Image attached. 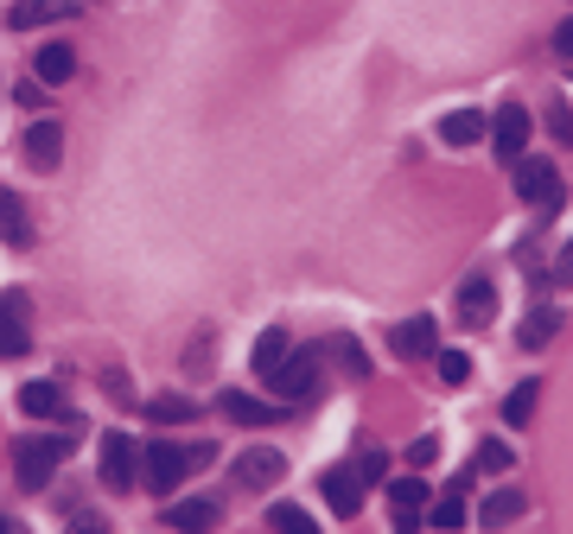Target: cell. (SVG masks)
Listing matches in <instances>:
<instances>
[{
	"label": "cell",
	"instance_id": "obj_1",
	"mask_svg": "<svg viewBox=\"0 0 573 534\" xmlns=\"http://www.w3.org/2000/svg\"><path fill=\"white\" fill-rule=\"evenodd\" d=\"M217 452L211 445H173V440H153L147 452H141V477H147V490H179L185 471H198V465H211Z\"/></svg>",
	"mask_w": 573,
	"mask_h": 534
},
{
	"label": "cell",
	"instance_id": "obj_2",
	"mask_svg": "<svg viewBox=\"0 0 573 534\" xmlns=\"http://www.w3.org/2000/svg\"><path fill=\"white\" fill-rule=\"evenodd\" d=\"M516 198L529 210H542V216H554V210L568 204V185H561V173H554V159H516Z\"/></svg>",
	"mask_w": 573,
	"mask_h": 534
},
{
	"label": "cell",
	"instance_id": "obj_3",
	"mask_svg": "<svg viewBox=\"0 0 573 534\" xmlns=\"http://www.w3.org/2000/svg\"><path fill=\"white\" fill-rule=\"evenodd\" d=\"M70 445H77V440H58V433H52V440H20V445H13V477H20L26 490H45L52 471L70 458Z\"/></svg>",
	"mask_w": 573,
	"mask_h": 534
},
{
	"label": "cell",
	"instance_id": "obj_4",
	"mask_svg": "<svg viewBox=\"0 0 573 534\" xmlns=\"http://www.w3.org/2000/svg\"><path fill=\"white\" fill-rule=\"evenodd\" d=\"M268 388H274V401H280V408H287V401H294V408L312 401V394H319V351H300V344H294L287 363L268 376Z\"/></svg>",
	"mask_w": 573,
	"mask_h": 534
},
{
	"label": "cell",
	"instance_id": "obj_5",
	"mask_svg": "<svg viewBox=\"0 0 573 534\" xmlns=\"http://www.w3.org/2000/svg\"><path fill=\"white\" fill-rule=\"evenodd\" d=\"M280 477H287V452H274V445H249V452H236V465H230L236 490H268Z\"/></svg>",
	"mask_w": 573,
	"mask_h": 534
},
{
	"label": "cell",
	"instance_id": "obj_6",
	"mask_svg": "<svg viewBox=\"0 0 573 534\" xmlns=\"http://www.w3.org/2000/svg\"><path fill=\"white\" fill-rule=\"evenodd\" d=\"M96 471H102L109 490H134V471H141L134 440H128V433H102V445H96Z\"/></svg>",
	"mask_w": 573,
	"mask_h": 534
},
{
	"label": "cell",
	"instance_id": "obj_7",
	"mask_svg": "<svg viewBox=\"0 0 573 534\" xmlns=\"http://www.w3.org/2000/svg\"><path fill=\"white\" fill-rule=\"evenodd\" d=\"M26 344H32V299L20 287H7L0 293V356L13 363V356H26Z\"/></svg>",
	"mask_w": 573,
	"mask_h": 534
},
{
	"label": "cell",
	"instance_id": "obj_8",
	"mask_svg": "<svg viewBox=\"0 0 573 534\" xmlns=\"http://www.w3.org/2000/svg\"><path fill=\"white\" fill-rule=\"evenodd\" d=\"M491 147H497V159H522L529 153V109L522 102H504L497 109V121H491Z\"/></svg>",
	"mask_w": 573,
	"mask_h": 534
},
{
	"label": "cell",
	"instance_id": "obj_9",
	"mask_svg": "<svg viewBox=\"0 0 573 534\" xmlns=\"http://www.w3.org/2000/svg\"><path fill=\"white\" fill-rule=\"evenodd\" d=\"M319 490H326V503H332L338 522H351V515L363 509V477H357V465H332V471L319 477Z\"/></svg>",
	"mask_w": 573,
	"mask_h": 534
},
{
	"label": "cell",
	"instance_id": "obj_10",
	"mask_svg": "<svg viewBox=\"0 0 573 534\" xmlns=\"http://www.w3.org/2000/svg\"><path fill=\"white\" fill-rule=\"evenodd\" d=\"M70 20H84V7H77V0H26V7H13V13H7V26H13V32L70 26Z\"/></svg>",
	"mask_w": 573,
	"mask_h": 534
},
{
	"label": "cell",
	"instance_id": "obj_11",
	"mask_svg": "<svg viewBox=\"0 0 573 534\" xmlns=\"http://www.w3.org/2000/svg\"><path fill=\"white\" fill-rule=\"evenodd\" d=\"M491 319H497V287H491V274H472V280L459 287V325L484 331Z\"/></svg>",
	"mask_w": 573,
	"mask_h": 534
},
{
	"label": "cell",
	"instance_id": "obj_12",
	"mask_svg": "<svg viewBox=\"0 0 573 534\" xmlns=\"http://www.w3.org/2000/svg\"><path fill=\"white\" fill-rule=\"evenodd\" d=\"M64 159V127L58 121H32L26 127V166L32 173H58Z\"/></svg>",
	"mask_w": 573,
	"mask_h": 534
},
{
	"label": "cell",
	"instance_id": "obj_13",
	"mask_svg": "<svg viewBox=\"0 0 573 534\" xmlns=\"http://www.w3.org/2000/svg\"><path fill=\"white\" fill-rule=\"evenodd\" d=\"M20 414L26 420H70V394L58 382H26L20 388Z\"/></svg>",
	"mask_w": 573,
	"mask_h": 534
},
{
	"label": "cell",
	"instance_id": "obj_14",
	"mask_svg": "<svg viewBox=\"0 0 573 534\" xmlns=\"http://www.w3.org/2000/svg\"><path fill=\"white\" fill-rule=\"evenodd\" d=\"M223 414L236 420V426H274V420L287 414V408H280V401H255V394L230 388V394H223Z\"/></svg>",
	"mask_w": 573,
	"mask_h": 534
},
{
	"label": "cell",
	"instance_id": "obj_15",
	"mask_svg": "<svg viewBox=\"0 0 573 534\" xmlns=\"http://www.w3.org/2000/svg\"><path fill=\"white\" fill-rule=\"evenodd\" d=\"M421 503H427V483H421V477H395V483H389L395 529H421Z\"/></svg>",
	"mask_w": 573,
	"mask_h": 534
},
{
	"label": "cell",
	"instance_id": "obj_16",
	"mask_svg": "<svg viewBox=\"0 0 573 534\" xmlns=\"http://www.w3.org/2000/svg\"><path fill=\"white\" fill-rule=\"evenodd\" d=\"M0 242H7V248H26L32 242V210L20 204V191H7V185H0Z\"/></svg>",
	"mask_w": 573,
	"mask_h": 534
},
{
	"label": "cell",
	"instance_id": "obj_17",
	"mask_svg": "<svg viewBox=\"0 0 573 534\" xmlns=\"http://www.w3.org/2000/svg\"><path fill=\"white\" fill-rule=\"evenodd\" d=\"M395 351L401 356H440V325H433L427 312H415L408 325L395 331Z\"/></svg>",
	"mask_w": 573,
	"mask_h": 534
},
{
	"label": "cell",
	"instance_id": "obj_18",
	"mask_svg": "<svg viewBox=\"0 0 573 534\" xmlns=\"http://www.w3.org/2000/svg\"><path fill=\"white\" fill-rule=\"evenodd\" d=\"M32 70H38V84H70V77H77V52H70L64 38H52V45H38Z\"/></svg>",
	"mask_w": 573,
	"mask_h": 534
},
{
	"label": "cell",
	"instance_id": "obj_19",
	"mask_svg": "<svg viewBox=\"0 0 573 534\" xmlns=\"http://www.w3.org/2000/svg\"><path fill=\"white\" fill-rule=\"evenodd\" d=\"M217 522H223V509L211 497H185V503L166 509V529H217Z\"/></svg>",
	"mask_w": 573,
	"mask_h": 534
},
{
	"label": "cell",
	"instance_id": "obj_20",
	"mask_svg": "<svg viewBox=\"0 0 573 534\" xmlns=\"http://www.w3.org/2000/svg\"><path fill=\"white\" fill-rule=\"evenodd\" d=\"M484 127H491V121H484L478 109H453V115L440 121V141H447V147H478Z\"/></svg>",
	"mask_w": 573,
	"mask_h": 534
},
{
	"label": "cell",
	"instance_id": "obj_21",
	"mask_svg": "<svg viewBox=\"0 0 573 534\" xmlns=\"http://www.w3.org/2000/svg\"><path fill=\"white\" fill-rule=\"evenodd\" d=\"M287 351H294V337H287V325H268V331H262V337H255V376L268 382L274 369L287 363Z\"/></svg>",
	"mask_w": 573,
	"mask_h": 534
},
{
	"label": "cell",
	"instance_id": "obj_22",
	"mask_svg": "<svg viewBox=\"0 0 573 534\" xmlns=\"http://www.w3.org/2000/svg\"><path fill=\"white\" fill-rule=\"evenodd\" d=\"M147 420L153 426H191V420H198V401H191V394H147Z\"/></svg>",
	"mask_w": 573,
	"mask_h": 534
},
{
	"label": "cell",
	"instance_id": "obj_23",
	"mask_svg": "<svg viewBox=\"0 0 573 534\" xmlns=\"http://www.w3.org/2000/svg\"><path fill=\"white\" fill-rule=\"evenodd\" d=\"M554 331H561V312H554V305H536V312L522 319V337H516V344H522V351H542Z\"/></svg>",
	"mask_w": 573,
	"mask_h": 534
},
{
	"label": "cell",
	"instance_id": "obj_24",
	"mask_svg": "<svg viewBox=\"0 0 573 534\" xmlns=\"http://www.w3.org/2000/svg\"><path fill=\"white\" fill-rule=\"evenodd\" d=\"M536 401H542V382H516L510 401H504V420H510V426H529V420H536Z\"/></svg>",
	"mask_w": 573,
	"mask_h": 534
},
{
	"label": "cell",
	"instance_id": "obj_25",
	"mask_svg": "<svg viewBox=\"0 0 573 534\" xmlns=\"http://www.w3.org/2000/svg\"><path fill=\"white\" fill-rule=\"evenodd\" d=\"M332 356H338V369H344L351 382H363V376H370V356H363V344H357V337H338V344H332Z\"/></svg>",
	"mask_w": 573,
	"mask_h": 534
},
{
	"label": "cell",
	"instance_id": "obj_26",
	"mask_svg": "<svg viewBox=\"0 0 573 534\" xmlns=\"http://www.w3.org/2000/svg\"><path fill=\"white\" fill-rule=\"evenodd\" d=\"M357 477H363V490H376V483L389 477V452H376V445H370V452H357Z\"/></svg>",
	"mask_w": 573,
	"mask_h": 534
},
{
	"label": "cell",
	"instance_id": "obj_27",
	"mask_svg": "<svg viewBox=\"0 0 573 534\" xmlns=\"http://www.w3.org/2000/svg\"><path fill=\"white\" fill-rule=\"evenodd\" d=\"M522 515V497L516 490H497V497H484V522H516Z\"/></svg>",
	"mask_w": 573,
	"mask_h": 534
},
{
	"label": "cell",
	"instance_id": "obj_28",
	"mask_svg": "<svg viewBox=\"0 0 573 534\" xmlns=\"http://www.w3.org/2000/svg\"><path fill=\"white\" fill-rule=\"evenodd\" d=\"M542 115H548V134H554V141L568 147V141H573V115H568V102H561V96H548V109H542Z\"/></svg>",
	"mask_w": 573,
	"mask_h": 534
},
{
	"label": "cell",
	"instance_id": "obj_29",
	"mask_svg": "<svg viewBox=\"0 0 573 534\" xmlns=\"http://www.w3.org/2000/svg\"><path fill=\"white\" fill-rule=\"evenodd\" d=\"M510 465H516V458H510V445H491V440H484V445H478V471H484V477H497V471H510Z\"/></svg>",
	"mask_w": 573,
	"mask_h": 534
},
{
	"label": "cell",
	"instance_id": "obj_30",
	"mask_svg": "<svg viewBox=\"0 0 573 534\" xmlns=\"http://www.w3.org/2000/svg\"><path fill=\"white\" fill-rule=\"evenodd\" d=\"M427 522H433V529H459V522H465V503H459V497H440V503L427 509Z\"/></svg>",
	"mask_w": 573,
	"mask_h": 534
},
{
	"label": "cell",
	"instance_id": "obj_31",
	"mask_svg": "<svg viewBox=\"0 0 573 534\" xmlns=\"http://www.w3.org/2000/svg\"><path fill=\"white\" fill-rule=\"evenodd\" d=\"M268 529H312V515L300 503H274L268 509Z\"/></svg>",
	"mask_w": 573,
	"mask_h": 534
},
{
	"label": "cell",
	"instance_id": "obj_32",
	"mask_svg": "<svg viewBox=\"0 0 573 534\" xmlns=\"http://www.w3.org/2000/svg\"><path fill=\"white\" fill-rule=\"evenodd\" d=\"M440 376H447V382H465V376H472V356H465V351H440Z\"/></svg>",
	"mask_w": 573,
	"mask_h": 534
},
{
	"label": "cell",
	"instance_id": "obj_33",
	"mask_svg": "<svg viewBox=\"0 0 573 534\" xmlns=\"http://www.w3.org/2000/svg\"><path fill=\"white\" fill-rule=\"evenodd\" d=\"M433 458H440V440H415V445H408V465H415V471H427Z\"/></svg>",
	"mask_w": 573,
	"mask_h": 534
},
{
	"label": "cell",
	"instance_id": "obj_34",
	"mask_svg": "<svg viewBox=\"0 0 573 534\" xmlns=\"http://www.w3.org/2000/svg\"><path fill=\"white\" fill-rule=\"evenodd\" d=\"M554 52H561V58H573V20H561V26H554Z\"/></svg>",
	"mask_w": 573,
	"mask_h": 534
},
{
	"label": "cell",
	"instance_id": "obj_35",
	"mask_svg": "<svg viewBox=\"0 0 573 534\" xmlns=\"http://www.w3.org/2000/svg\"><path fill=\"white\" fill-rule=\"evenodd\" d=\"M554 280H561V287H573V242L561 248V262H554Z\"/></svg>",
	"mask_w": 573,
	"mask_h": 534
}]
</instances>
